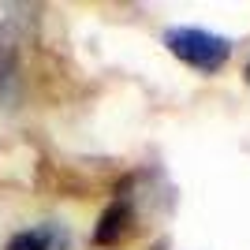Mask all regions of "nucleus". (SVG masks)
Listing matches in <instances>:
<instances>
[{
	"mask_svg": "<svg viewBox=\"0 0 250 250\" xmlns=\"http://www.w3.org/2000/svg\"><path fill=\"white\" fill-rule=\"evenodd\" d=\"M131 231H135V202L127 198V190H120L94 224V247H120Z\"/></svg>",
	"mask_w": 250,
	"mask_h": 250,
	"instance_id": "nucleus-3",
	"label": "nucleus"
},
{
	"mask_svg": "<svg viewBox=\"0 0 250 250\" xmlns=\"http://www.w3.org/2000/svg\"><path fill=\"white\" fill-rule=\"evenodd\" d=\"M165 45L176 60H183L187 67H198V71H206V75L220 71L231 56L228 38L198 30V26H172V30H165Z\"/></svg>",
	"mask_w": 250,
	"mask_h": 250,
	"instance_id": "nucleus-1",
	"label": "nucleus"
},
{
	"mask_svg": "<svg viewBox=\"0 0 250 250\" xmlns=\"http://www.w3.org/2000/svg\"><path fill=\"white\" fill-rule=\"evenodd\" d=\"M243 75H247V83H250V63H247V71H243Z\"/></svg>",
	"mask_w": 250,
	"mask_h": 250,
	"instance_id": "nucleus-5",
	"label": "nucleus"
},
{
	"mask_svg": "<svg viewBox=\"0 0 250 250\" xmlns=\"http://www.w3.org/2000/svg\"><path fill=\"white\" fill-rule=\"evenodd\" d=\"M22 45H26V30H22L19 15H8L0 22V108L15 112L26 94V75H22Z\"/></svg>",
	"mask_w": 250,
	"mask_h": 250,
	"instance_id": "nucleus-2",
	"label": "nucleus"
},
{
	"mask_svg": "<svg viewBox=\"0 0 250 250\" xmlns=\"http://www.w3.org/2000/svg\"><path fill=\"white\" fill-rule=\"evenodd\" d=\"M157 250H165V247H157Z\"/></svg>",
	"mask_w": 250,
	"mask_h": 250,
	"instance_id": "nucleus-6",
	"label": "nucleus"
},
{
	"mask_svg": "<svg viewBox=\"0 0 250 250\" xmlns=\"http://www.w3.org/2000/svg\"><path fill=\"white\" fill-rule=\"evenodd\" d=\"M67 243H71L67 228L56 224V220H45L38 228H26L19 235H11L4 250H67Z\"/></svg>",
	"mask_w": 250,
	"mask_h": 250,
	"instance_id": "nucleus-4",
	"label": "nucleus"
}]
</instances>
